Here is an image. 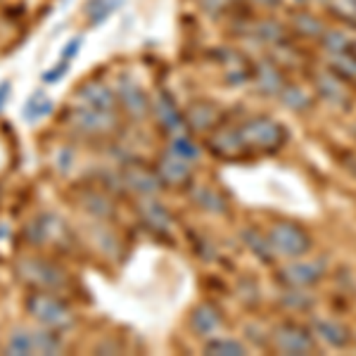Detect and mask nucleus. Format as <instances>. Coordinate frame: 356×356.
Instances as JSON below:
<instances>
[{
    "mask_svg": "<svg viewBox=\"0 0 356 356\" xmlns=\"http://www.w3.org/2000/svg\"><path fill=\"white\" fill-rule=\"evenodd\" d=\"M268 245L273 247V252H278L280 257H288V259H297L304 257L312 247L309 235L302 231L295 223H275L268 233Z\"/></svg>",
    "mask_w": 356,
    "mask_h": 356,
    "instance_id": "1",
    "label": "nucleus"
},
{
    "mask_svg": "<svg viewBox=\"0 0 356 356\" xmlns=\"http://www.w3.org/2000/svg\"><path fill=\"white\" fill-rule=\"evenodd\" d=\"M238 136H240V140H243V145L259 147V150L261 147L264 150H273L285 138L280 124L271 122V119H250V122L238 131Z\"/></svg>",
    "mask_w": 356,
    "mask_h": 356,
    "instance_id": "2",
    "label": "nucleus"
},
{
    "mask_svg": "<svg viewBox=\"0 0 356 356\" xmlns=\"http://www.w3.org/2000/svg\"><path fill=\"white\" fill-rule=\"evenodd\" d=\"M17 271H19L22 278L33 285H38V288L57 290L65 285V273H62L57 266H53V264L41 261V259H24L19 266H17Z\"/></svg>",
    "mask_w": 356,
    "mask_h": 356,
    "instance_id": "3",
    "label": "nucleus"
},
{
    "mask_svg": "<svg viewBox=\"0 0 356 356\" xmlns=\"http://www.w3.org/2000/svg\"><path fill=\"white\" fill-rule=\"evenodd\" d=\"M29 312L36 316V321L48 325V328H62V325H69V321H72L69 309L50 295L31 297V300H29Z\"/></svg>",
    "mask_w": 356,
    "mask_h": 356,
    "instance_id": "4",
    "label": "nucleus"
},
{
    "mask_svg": "<svg viewBox=\"0 0 356 356\" xmlns=\"http://www.w3.org/2000/svg\"><path fill=\"white\" fill-rule=\"evenodd\" d=\"M69 122L76 126L83 134H107L117 126V119H114V112H105V110H95V107L88 105H79L74 107L72 114H69Z\"/></svg>",
    "mask_w": 356,
    "mask_h": 356,
    "instance_id": "5",
    "label": "nucleus"
},
{
    "mask_svg": "<svg viewBox=\"0 0 356 356\" xmlns=\"http://www.w3.org/2000/svg\"><path fill=\"white\" fill-rule=\"evenodd\" d=\"M275 347L283 354H309L314 352V340L307 330L300 328V325H280L275 330Z\"/></svg>",
    "mask_w": 356,
    "mask_h": 356,
    "instance_id": "6",
    "label": "nucleus"
},
{
    "mask_svg": "<svg viewBox=\"0 0 356 356\" xmlns=\"http://www.w3.org/2000/svg\"><path fill=\"white\" fill-rule=\"evenodd\" d=\"M325 266L318 261H292L280 271V278L285 283H290L292 288H307V285H314L316 280L323 278Z\"/></svg>",
    "mask_w": 356,
    "mask_h": 356,
    "instance_id": "7",
    "label": "nucleus"
},
{
    "mask_svg": "<svg viewBox=\"0 0 356 356\" xmlns=\"http://www.w3.org/2000/svg\"><path fill=\"white\" fill-rule=\"evenodd\" d=\"M79 100H81V105L105 112H114V105H117V97H114L112 88L105 83H86L81 93H79Z\"/></svg>",
    "mask_w": 356,
    "mask_h": 356,
    "instance_id": "8",
    "label": "nucleus"
},
{
    "mask_svg": "<svg viewBox=\"0 0 356 356\" xmlns=\"http://www.w3.org/2000/svg\"><path fill=\"white\" fill-rule=\"evenodd\" d=\"M119 100L126 105V110H129L134 117H143V114L147 112V97L143 93V88H138V86L131 81L129 76H122L119 79Z\"/></svg>",
    "mask_w": 356,
    "mask_h": 356,
    "instance_id": "9",
    "label": "nucleus"
},
{
    "mask_svg": "<svg viewBox=\"0 0 356 356\" xmlns=\"http://www.w3.org/2000/svg\"><path fill=\"white\" fill-rule=\"evenodd\" d=\"M53 107H55V102L45 95V90H33L24 105V119L29 124H36V122H41L43 117H48V114L53 112Z\"/></svg>",
    "mask_w": 356,
    "mask_h": 356,
    "instance_id": "10",
    "label": "nucleus"
},
{
    "mask_svg": "<svg viewBox=\"0 0 356 356\" xmlns=\"http://www.w3.org/2000/svg\"><path fill=\"white\" fill-rule=\"evenodd\" d=\"M159 171H162V178L166 183H183L188 176H191V162L178 154L171 152V157H166L162 164H159Z\"/></svg>",
    "mask_w": 356,
    "mask_h": 356,
    "instance_id": "11",
    "label": "nucleus"
},
{
    "mask_svg": "<svg viewBox=\"0 0 356 356\" xmlns=\"http://www.w3.org/2000/svg\"><path fill=\"white\" fill-rule=\"evenodd\" d=\"M314 328L321 340H325L332 347H344L349 342V332L337 321H314Z\"/></svg>",
    "mask_w": 356,
    "mask_h": 356,
    "instance_id": "12",
    "label": "nucleus"
},
{
    "mask_svg": "<svg viewBox=\"0 0 356 356\" xmlns=\"http://www.w3.org/2000/svg\"><path fill=\"white\" fill-rule=\"evenodd\" d=\"M219 323H221L219 314H216L209 304L200 307L197 312L193 314V328H195V332H200V335H209V332H214L216 328H219Z\"/></svg>",
    "mask_w": 356,
    "mask_h": 356,
    "instance_id": "13",
    "label": "nucleus"
},
{
    "mask_svg": "<svg viewBox=\"0 0 356 356\" xmlns=\"http://www.w3.org/2000/svg\"><path fill=\"white\" fill-rule=\"evenodd\" d=\"M8 354H17V356L36 354V349H33V330L17 328L8 340Z\"/></svg>",
    "mask_w": 356,
    "mask_h": 356,
    "instance_id": "14",
    "label": "nucleus"
},
{
    "mask_svg": "<svg viewBox=\"0 0 356 356\" xmlns=\"http://www.w3.org/2000/svg\"><path fill=\"white\" fill-rule=\"evenodd\" d=\"M157 114H159V122H162L166 129H171V131H176V129H181V124H183V119H181V114H178V110L174 107V102L169 100L166 95H159L157 97Z\"/></svg>",
    "mask_w": 356,
    "mask_h": 356,
    "instance_id": "15",
    "label": "nucleus"
},
{
    "mask_svg": "<svg viewBox=\"0 0 356 356\" xmlns=\"http://www.w3.org/2000/svg\"><path fill=\"white\" fill-rule=\"evenodd\" d=\"M55 216H41V219L31 221L26 226V233H29V240L36 245L45 243V240H50V235H53V228H55Z\"/></svg>",
    "mask_w": 356,
    "mask_h": 356,
    "instance_id": "16",
    "label": "nucleus"
},
{
    "mask_svg": "<svg viewBox=\"0 0 356 356\" xmlns=\"http://www.w3.org/2000/svg\"><path fill=\"white\" fill-rule=\"evenodd\" d=\"M126 181H129V186L131 188H136V191H140V193H154L157 191V178L147 174L145 169H131V171H126Z\"/></svg>",
    "mask_w": 356,
    "mask_h": 356,
    "instance_id": "17",
    "label": "nucleus"
},
{
    "mask_svg": "<svg viewBox=\"0 0 356 356\" xmlns=\"http://www.w3.org/2000/svg\"><path fill=\"white\" fill-rule=\"evenodd\" d=\"M188 122H191L193 129H209L216 122V110L209 105H195L188 112Z\"/></svg>",
    "mask_w": 356,
    "mask_h": 356,
    "instance_id": "18",
    "label": "nucleus"
},
{
    "mask_svg": "<svg viewBox=\"0 0 356 356\" xmlns=\"http://www.w3.org/2000/svg\"><path fill=\"white\" fill-rule=\"evenodd\" d=\"M33 349H36V354H57L62 349V342L53 332L33 330Z\"/></svg>",
    "mask_w": 356,
    "mask_h": 356,
    "instance_id": "19",
    "label": "nucleus"
},
{
    "mask_svg": "<svg viewBox=\"0 0 356 356\" xmlns=\"http://www.w3.org/2000/svg\"><path fill=\"white\" fill-rule=\"evenodd\" d=\"M143 211H145V223H150L152 228H157V231H166L169 228V216H166V211L159 204L147 202L143 207Z\"/></svg>",
    "mask_w": 356,
    "mask_h": 356,
    "instance_id": "20",
    "label": "nucleus"
},
{
    "mask_svg": "<svg viewBox=\"0 0 356 356\" xmlns=\"http://www.w3.org/2000/svg\"><path fill=\"white\" fill-rule=\"evenodd\" d=\"M207 352L209 354H228V356H240L245 354V347L235 340H211L207 344Z\"/></svg>",
    "mask_w": 356,
    "mask_h": 356,
    "instance_id": "21",
    "label": "nucleus"
},
{
    "mask_svg": "<svg viewBox=\"0 0 356 356\" xmlns=\"http://www.w3.org/2000/svg\"><path fill=\"white\" fill-rule=\"evenodd\" d=\"M330 10L344 22L356 26V0H330Z\"/></svg>",
    "mask_w": 356,
    "mask_h": 356,
    "instance_id": "22",
    "label": "nucleus"
},
{
    "mask_svg": "<svg viewBox=\"0 0 356 356\" xmlns=\"http://www.w3.org/2000/svg\"><path fill=\"white\" fill-rule=\"evenodd\" d=\"M259 83H261V88L266 90V93H275V90H280V74H278V69H273V67H268V65L259 67Z\"/></svg>",
    "mask_w": 356,
    "mask_h": 356,
    "instance_id": "23",
    "label": "nucleus"
},
{
    "mask_svg": "<svg viewBox=\"0 0 356 356\" xmlns=\"http://www.w3.org/2000/svg\"><path fill=\"white\" fill-rule=\"evenodd\" d=\"M195 200H197L204 209H211V211H223V207H226L223 204V200L211 191V188H200V191L195 193Z\"/></svg>",
    "mask_w": 356,
    "mask_h": 356,
    "instance_id": "24",
    "label": "nucleus"
},
{
    "mask_svg": "<svg viewBox=\"0 0 356 356\" xmlns=\"http://www.w3.org/2000/svg\"><path fill=\"white\" fill-rule=\"evenodd\" d=\"M323 45L330 50V53H344L349 41H347V36L340 31H325L323 33Z\"/></svg>",
    "mask_w": 356,
    "mask_h": 356,
    "instance_id": "25",
    "label": "nucleus"
},
{
    "mask_svg": "<svg viewBox=\"0 0 356 356\" xmlns=\"http://www.w3.org/2000/svg\"><path fill=\"white\" fill-rule=\"evenodd\" d=\"M171 152L183 159H188V162H193V159L197 157V147H195L188 138H176V140L171 143Z\"/></svg>",
    "mask_w": 356,
    "mask_h": 356,
    "instance_id": "26",
    "label": "nucleus"
},
{
    "mask_svg": "<svg viewBox=\"0 0 356 356\" xmlns=\"http://www.w3.org/2000/svg\"><path fill=\"white\" fill-rule=\"evenodd\" d=\"M295 26L300 29L302 33H307V36H321V33H323V26H321V22L314 19V17H309V15H300V17H297Z\"/></svg>",
    "mask_w": 356,
    "mask_h": 356,
    "instance_id": "27",
    "label": "nucleus"
},
{
    "mask_svg": "<svg viewBox=\"0 0 356 356\" xmlns=\"http://www.w3.org/2000/svg\"><path fill=\"white\" fill-rule=\"evenodd\" d=\"M335 65L340 67V72L347 74L349 79H356V57L347 55V50H344V53H337Z\"/></svg>",
    "mask_w": 356,
    "mask_h": 356,
    "instance_id": "28",
    "label": "nucleus"
},
{
    "mask_svg": "<svg viewBox=\"0 0 356 356\" xmlns=\"http://www.w3.org/2000/svg\"><path fill=\"white\" fill-rule=\"evenodd\" d=\"M67 65H69V62H67V60H62L57 67H53L50 72H45V74H43V81H45V83H57V81H60V79L67 74Z\"/></svg>",
    "mask_w": 356,
    "mask_h": 356,
    "instance_id": "29",
    "label": "nucleus"
},
{
    "mask_svg": "<svg viewBox=\"0 0 356 356\" xmlns=\"http://www.w3.org/2000/svg\"><path fill=\"white\" fill-rule=\"evenodd\" d=\"M72 162H74V154H72V150H69V147H62V150L57 152V157H55L57 169H60L62 174H67L69 166H72Z\"/></svg>",
    "mask_w": 356,
    "mask_h": 356,
    "instance_id": "30",
    "label": "nucleus"
},
{
    "mask_svg": "<svg viewBox=\"0 0 356 356\" xmlns=\"http://www.w3.org/2000/svg\"><path fill=\"white\" fill-rule=\"evenodd\" d=\"M81 38H72V41H69L67 45H65V53H62V60H67V62H72L74 60V57H76L79 55V48H81Z\"/></svg>",
    "mask_w": 356,
    "mask_h": 356,
    "instance_id": "31",
    "label": "nucleus"
},
{
    "mask_svg": "<svg viewBox=\"0 0 356 356\" xmlns=\"http://www.w3.org/2000/svg\"><path fill=\"white\" fill-rule=\"evenodd\" d=\"M8 97H10V83L3 81L0 83V110H3V105L8 102Z\"/></svg>",
    "mask_w": 356,
    "mask_h": 356,
    "instance_id": "32",
    "label": "nucleus"
},
{
    "mask_svg": "<svg viewBox=\"0 0 356 356\" xmlns=\"http://www.w3.org/2000/svg\"><path fill=\"white\" fill-rule=\"evenodd\" d=\"M261 3H275V0H261Z\"/></svg>",
    "mask_w": 356,
    "mask_h": 356,
    "instance_id": "33",
    "label": "nucleus"
}]
</instances>
